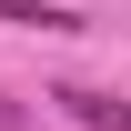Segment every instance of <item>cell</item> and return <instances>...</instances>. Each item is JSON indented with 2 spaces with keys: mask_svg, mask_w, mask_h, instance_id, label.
Here are the masks:
<instances>
[{
  "mask_svg": "<svg viewBox=\"0 0 131 131\" xmlns=\"http://www.w3.org/2000/svg\"><path fill=\"white\" fill-rule=\"evenodd\" d=\"M50 101H61V111L81 121V131H131V111H121L111 91H81V81H71V91H50Z\"/></svg>",
  "mask_w": 131,
  "mask_h": 131,
  "instance_id": "1",
  "label": "cell"
}]
</instances>
